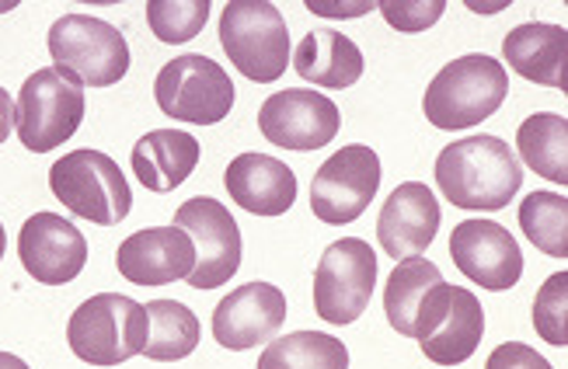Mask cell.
Masks as SVG:
<instances>
[{"label": "cell", "mask_w": 568, "mask_h": 369, "mask_svg": "<svg viewBox=\"0 0 568 369\" xmlns=\"http://www.w3.org/2000/svg\"><path fill=\"white\" fill-rule=\"evenodd\" d=\"M436 185L460 209H506L524 185V164L499 136H467L443 146L436 157Z\"/></svg>", "instance_id": "obj_1"}, {"label": "cell", "mask_w": 568, "mask_h": 369, "mask_svg": "<svg viewBox=\"0 0 568 369\" xmlns=\"http://www.w3.org/2000/svg\"><path fill=\"white\" fill-rule=\"evenodd\" d=\"M509 94V78L499 60L485 53L460 57L443 66L426 88V119L436 130H471L491 119Z\"/></svg>", "instance_id": "obj_2"}, {"label": "cell", "mask_w": 568, "mask_h": 369, "mask_svg": "<svg viewBox=\"0 0 568 369\" xmlns=\"http://www.w3.org/2000/svg\"><path fill=\"white\" fill-rule=\"evenodd\" d=\"M146 331H151V321H146L143 304L122 297V293H98L73 310L67 341L81 362L112 369L143 352Z\"/></svg>", "instance_id": "obj_3"}, {"label": "cell", "mask_w": 568, "mask_h": 369, "mask_svg": "<svg viewBox=\"0 0 568 369\" xmlns=\"http://www.w3.org/2000/svg\"><path fill=\"white\" fill-rule=\"evenodd\" d=\"M84 84L60 66H42L18 91L14 130L21 146L49 154L63 146L84 122Z\"/></svg>", "instance_id": "obj_4"}, {"label": "cell", "mask_w": 568, "mask_h": 369, "mask_svg": "<svg viewBox=\"0 0 568 369\" xmlns=\"http://www.w3.org/2000/svg\"><path fill=\"white\" fill-rule=\"evenodd\" d=\"M49 188L81 219L98 227H115L133 209V192L119 164L102 151H70L49 167Z\"/></svg>", "instance_id": "obj_5"}, {"label": "cell", "mask_w": 568, "mask_h": 369, "mask_svg": "<svg viewBox=\"0 0 568 369\" xmlns=\"http://www.w3.org/2000/svg\"><path fill=\"white\" fill-rule=\"evenodd\" d=\"M227 60L255 84L280 81L290 66V32L283 11L268 0H231L220 14Z\"/></svg>", "instance_id": "obj_6"}, {"label": "cell", "mask_w": 568, "mask_h": 369, "mask_svg": "<svg viewBox=\"0 0 568 369\" xmlns=\"http://www.w3.org/2000/svg\"><path fill=\"white\" fill-rule=\"evenodd\" d=\"M485 335V310L478 297L464 286L436 283L415 314L412 338L418 341L423 356L436 366H460L467 362Z\"/></svg>", "instance_id": "obj_7"}, {"label": "cell", "mask_w": 568, "mask_h": 369, "mask_svg": "<svg viewBox=\"0 0 568 369\" xmlns=\"http://www.w3.org/2000/svg\"><path fill=\"white\" fill-rule=\"evenodd\" d=\"M49 57L88 88H112L130 70L126 35L91 14H63L49 29Z\"/></svg>", "instance_id": "obj_8"}, {"label": "cell", "mask_w": 568, "mask_h": 369, "mask_svg": "<svg viewBox=\"0 0 568 369\" xmlns=\"http://www.w3.org/2000/svg\"><path fill=\"white\" fill-rule=\"evenodd\" d=\"M154 98L168 119L192 122V126H216L234 109V84L227 70L210 57L185 53L161 66Z\"/></svg>", "instance_id": "obj_9"}, {"label": "cell", "mask_w": 568, "mask_h": 369, "mask_svg": "<svg viewBox=\"0 0 568 369\" xmlns=\"http://www.w3.org/2000/svg\"><path fill=\"white\" fill-rule=\"evenodd\" d=\"M377 286V255L359 237L328 244L314 268V310L328 325H353L366 314Z\"/></svg>", "instance_id": "obj_10"}, {"label": "cell", "mask_w": 568, "mask_h": 369, "mask_svg": "<svg viewBox=\"0 0 568 369\" xmlns=\"http://www.w3.org/2000/svg\"><path fill=\"white\" fill-rule=\"evenodd\" d=\"M381 188V157L363 143L342 146L317 167L311 182V209L321 224L345 227L366 213Z\"/></svg>", "instance_id": "obj_11"}, {"label": "cell", "mask_w": 568, "mask_h": 369, "mask_svg": "<svg viewBox=\"0 0 568 369\" xmlns=\"http://www.w3.org/2000/svg\"><path fill=\"white\" fill-rule=\"evenodd\" d=\"M175 227L185 230L195 244V268L185 279L192 289H216L237 276L241 230L224 203L210 199V195H195V199L179 206Z\"/></svg>", "instance_id": "obj_12"}, {"label": "cell", "mask_w": 568, "mask_h": 369, "mask_svg": "<svg viewBox=\"0 0 568 369\" xmlns=\"http://www.w3.org/2000/svg\"><path fill=\"white\" fill-rule=\"evenodd\" d=\"M262 136L283 151H321L342 130V112L328 94L290 88L268 94L258 109Z\"/></svg>", "instance_id": "obj_13"}, {"label": "cell", "mask_w": 568, "mask_h": 369, "mask_svg": "<svg viewBox=\"0 0 568 369\" xmlns=\"http://www.w3.org/2000/svg\"><path fill=\"white\" fill-rule=\"evenodd\" d=\"M450 258L481 289L503 293L524 276V252L496 219H464L450 234Z\"/></svg>", "instance_id": "obj_14"}, {"label": "cell", "mask_w": 568, "mask_h": 369, "mask_svg": "<svg viewBox=\"0 0 568 369\" xmlns=\"http://www.w3.org/2000/svg\"><path fill=\"white\" fill-rule=\"evenodd\" d=\"M18 258L36 283L67 286L88 265L84 234L57 213H32L18 237Z\"/></svg>", "instance_id": "obj_15"}, {"label": "cell", "mask_w": 568, "mask_h": 369, "mask_svg": "<svg viewBox=\"0 0 568 369\" xmlns=\"http://www.w3.org/2000/svg\"><path fill=\"white\" fill-rule=\"evenodd\" d=\"M286 321V297L273 283H248L227 293L213 310V338L231 352L273 341Z\"/></svg>", "instance_id": "obj_16"}, {"label": "cell", "mask_w": 568, "mask_h": 369, "mask_svg": "<svg viewBox=\"0 0 568 369\" xmlns=\"http://www.w3.org/2000/svg\"><path fill=\"white\" fill-rule=\"evenodd\" d=\"M115 265L133 286H168L192 276L195 244L179 227H146L119 244Z\"/></svg>", "instance_id": "obj_17"}, {"label": "cell", "mask_w": 568, "mask_h": 369, "mask_svg": "<svg viewBox=\"0 0 568 369\" xmlns=\"http://www.w3.org/2000/svg\"><path fill=\"white\" fill-rule=\"evenodd\" d=\"M439 203L429 185L423 182H405L398 185L381 209L377 219V240L384 255L390 258H418L423 255L436 230H439Z\"/></svg>", "instance_id": "obj_18"}, {"label": "cell", "mask_w": 568, "mask_h": 369, "mask_svg": "<svg viewBox=\"0 0 568 369\" xmlns=\"http://www.w3.org/2000/svg\"><path fill=\"white\" fill-rule=\"evenodd\" d=\"M227 195L255 216H283L296 203V175L280 157L237 154L224 175Z\"/></svg>", "instance_id": "obj_19"}, {"label": "cell", "mask_w": 568, "mask_h": 369, "mask_svg": "<svg viewBox=\"0 0 568 369\" xmlns=\"http://www.w3.org/2000/svg\"><path fill=\"white\" fill-rule=\"evenodd\" d=\"M503 57L520 78L534 84L558 88V91L568 88V78H565L568 32L561 24H545V21L516 24L503 42Z\"/></svg>", "instance_id": "obj_20"}, {"label": "cell", "mask_w": 568, "mask_h": 369, "mask_svg": "<svg viewBox=\"0 0 568 369\" xmlns=\"http://www.w3.org/2000/svg\"><path fill=\"white\" fill-rule=\"evenodd\" d=\"M203 146L185 130H151L133 146V175L151 192H175L200 164Z\"/></svg>", "instance_id": "obj_21"}, {"label": "cell", "mask_w": 568, "mask_h": 369, "mask_svg": "<svg viewBox=\"0 0 568 369\" xmlns=\"http://www.w3.org/2000/svg\"><path fill=\"white\" fill-rule=\"evenodd\" d=\"M363 66L366 63H363L359 45L349 35H338L332 29L307 32L293 53V70L301 73L304 81L328 88V91L353 88L363 78Z\"/></svg>", "instance_id": "obj_22"}, {"label": "cell", "mask_w": 568, "mask_h": 369, "mask_svg": "<svg viewBox=\"0 0 568 369\" xmlns=\"http://www.w3.org/2000/svg\"><path fill=\"white\" fill-rule=\"evenodd\" d=\"M520 157L534 175L568 185V119L555 112H534L516 133Z\"/></svg>", "instance_id": "obj_23"}, {"label": "cell", "mask_w": 568, "mask_h": 369, "mask_svg": "<svg viewBox=\"0 0 568 369\" xmlns=\"http://www.w3.org/2000/svg\"><path fill=\"white\" fill-rule=\"evenodd\" d=\"M146 321H151V331H146V346L143 356L154 362H179L189 359L195 349H200V317H195L185 304L179 300H151L143 307Z\"/></svg>", "instance_id": "obj_24"}, {"label": "cell", "mask_w": 568, "mask_h": 369, "mask_svg": "<svg viewBox=\"0 0 568 369\" xmlns=\"http://www.w3.org/2000/svg\"><path fill=\"white\" fill-rule=\"evenodd\" d=\"M258 369H349V349L325 331H293L268 341Z\"/></svg>", "instance_id": "obj_25"}, {"label": "cell", "mask_w": 568, "mask_h": 369, "mask_svg": "<svg viewBox=\"0 0 568 369\" xmlns=\"http://www.w3.org/2000/svg\"><path fill=\"white\" fill-rule=\"evenodd\" d=\"M439 279H443L439 268L429 258H402L398 265H394L387 289H384V314H387L394 331L412 338L418 304H423V297Z\"/></svg>", "instance_id": "obj_26"}, {"label": "cell", "mask_w": 568, "mask_h": 369, "mask_svg": "<svg viewBox=\"0 0 568 369\" xmlns=\"http://www.w3.org/2000/svg\"><path fill=\"white\" fill-rule=\"evenodd\" d=\"M527 240L548 258H568V199L561 192H530L520 203Z\"/></svg>", "instance_id": "obj_27"}, {"label": "cell", "mask_w": 568, "mask_h": 369, "mask_svg": "<svg viewBox=\"0 0 568 369\" xmlns=\"http://www.w3.org/2000/svg\"><path fill=\"white\" fill-rule=\"evenodd\" d=\"M210 8V0H151L146 4V24L161 42L179 45L206 29Z\"/></svg>", "instance_id": "obj_28"}, {"label": "cell", "mask_w": 568, "mask_h": 369, "mask_svg": "<svg viewBox=\"0 0 568 369\" xmlns=\"http://www.w3.org/2000/svg\"><path fill=\"white\" fill-rule=\"evenodd\" d=\"M534 328L548 346H568V273H555L534 300Z\"/></svg>", "instance_id": "obj_29"}, {"label": "cell", "mask_w": 568, "mask_h": 369, "mask_svg": "<svg viewBox=\"0 0 568 369\" xmlns=\"http://www.w3.org/2000/svg\"><path fill=\"white\" fill-rule=\"evenodd\" d=\"M381 14L398 32H426L447 11V0H381Z\"/></svg>", "instance_id": "obj_30"}, {"label": "cell", "mask_w": 568, "mask_h": 369, "mask_svg": "<svg viewBox=\"0 0 568 369\" xmlns=\"http://www.w3.org/2000/svg\"><path fill=\"white\" fill-rule=\"evenodd\" d=\"M485 369H555V366L530 346H524V341H503V346L488 356Z\"/></svg>", "instance_id": "obj_31"}, {"label": "cell", "mask_w": 568, "mask_h": 369, "mask_svg": "<svg viewBox=\"0 0 568 369\" xmlns=\"http://www.w3.org/2000/svg\"><path fill=\"white\" fill-rule=\"evenodd\" d=\"M374 8L377 4H369V0H356V4H325V0H307V11L321 14V18H363Z\"/></svg>", "instance_id": "obj_32"}, {"label": "cell", "mask_w": 568, "mask_h": 369, "mask_svg": "<svg viewBox=\"0 0 568 369\" xmlns=\"http://www.w3.org/2000/svg\"><path fill=\"white\" fill-rule=\"evenodd\" d=\"M11 130H14V102H11V94L0 88V146H4Z\"/></svg>", "instance_id": "obj_33"}, {"label": "cell", "mask_w": 568, "mask_h": 369, "mask_svg": "<svg viewBox=\"0 0 568 369\" xmlns=\"http://www.w3.org/2000/svg\"><path fill=\"white\" fill-rule=\"evenodd\" d=\"M0 369H32V366L18 356H11V352H0Z\"/></svg>", "instance_id": "obj_34"}, {"label": "cell", "mask_w": 568, "mask_h": 369, "mask_svg": "<svg viewBox=\"0 0 568 369\" xmlns=\"http://www.w3.org/2000/svg\"><path fill=\"white\" fill-rule=\"evenodd\" d=\"M8 252V234H4V224H0V258H4Z\"/></svg>", "instance_id": "obj_35"}]
</instances>
